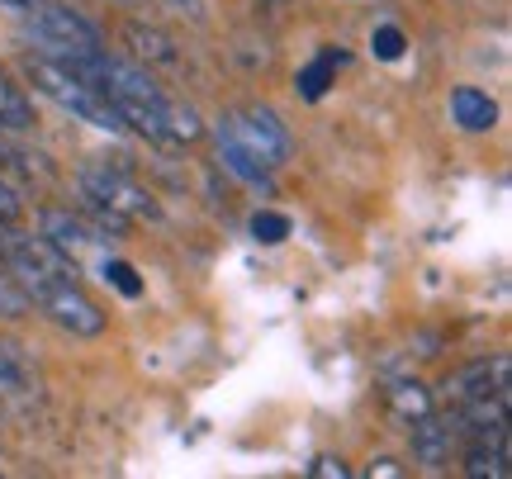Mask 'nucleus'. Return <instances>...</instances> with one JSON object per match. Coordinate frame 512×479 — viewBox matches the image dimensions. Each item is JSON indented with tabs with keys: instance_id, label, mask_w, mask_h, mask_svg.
<instances>
[{
	"instance_id": "nucleus-1",
	"label": "nucleus",
	"mask_w": 512,
	"mask_h": 479,
	"mask_svg": "<svg viewBox=\"0 0 512 479\" xmlns=\"http://www.w3.org/2000/svg\"><path fill=\"white\" fill-rule=\"evenodd\" d=\"M29 81H34V91H43L48 100H53L57 110L76 114L81 124H91V129L100 133H124L128 124L119 119V110L110 105V95L100 91V86H91L86 76H76L72 67H62V62H53V57H29Z\"/></svg>"
},
{
	"instance_id": "nucleus-2",
	"label": "nucleus",
	"mask_w": 512,
	"mask_h": 479,
	"mask_svg": "<svg viewBox=\"0 0 512 479\" xmlns=\"http://www.w3.org/2000/svg\"><path fill=\"white\" fill-rule=\"evenodd\" d=\"M19 290H24V299H34V304L53 318L57 328L72 332V337H100V332H105V323H110V318H105V309H100V304L81 290L76 271H72V276L24 280Z\"/></svg>"
},
{
	"instance_id": "nucleus-3",
	"label": "nucleus",
	"mask_w": 512,
	"mask_h": 479,
	"mask_svg": "<svg viewBox=\"0 0 512 479\" xmlns=\"http://www.w3.org/2000/svg\"><path fill=\"white\" fill-rule=\"evenodd\" d=\"M223 124H228V133H233L242 148L252 152L256 162H266L271 171L280 162H290L294 138H290V129L280 124V114H275V110H266V105H242V110L223 114Z\"/></svg>"
},
{
	"instance_id": "nucleus-4",
	"label": "nucleus",
	"mask_w": 512,
	"mask_h": 479,
	"mask_svg": "<svg viewBox=\"0 0 512 479\" xmlns=\"http://www.w3.org/2000/svg\"><path fill=\"white\" fill-rule=\"evenodd\" d=\"M81 185H86V200H95L100 209H110L119 219H162L157 200L147 195L143 185H133L128 176L110 171V166H86Z\"/></svg>"
},
{
	"instance_id": "nucleus-5",
	"label": "nucleus",
	"mask_w": 512,
	"mask_h": 479,
	"mask_svg": "<svg viewBox=\"0 0 512 479\" xmlns=\"http://www.w3.org/2000/svg\"><path fill=\"white\" fill-rule=\"evenodd\" d=\"M508 375H512V361L508 356H494V361H470L465 370H456L451 380H446V399L451 404H465V399H494V394H503V399H512L508 394Z\"/></svg>"
},
{
	"instance_id": "nucleus-6",
	"label": "nucleus",
	"mask_w": 512,
	"mask_h": 479,
	"mask_svg": "<svg viewBox=\"0 0 512 479\" xmlns=\"http://www.w3.org/2000/svg\"><path fill=\"white\" fill-rule=\"evenodd\" d=\"M38 233L53 242L62 257H72V261H81L86 252H95L100 247V228H91L86 219H76V214H67V209H43L38 214Z\"/></svg>"
},
{
	"instance_id": "nucleus-7",
	"label": "nucleus",
	"mask_w": 512,
	"mask_h": 479,
	"mask_svg": "<svg viewBox=\"0 0 512 479\" xmlns=\"http://www.w3.org/2000/svg\"><path fill=\"white\" fill-rule=\"evenodd\" d=\"M214 143H219V162H223V171L228 176H238L242 185H256V190H271V166L266 162H256L252 152L242 148L238 138L228 133V124H214Z\"/></svg>"
},
{
	"instance_id": "nucleus-8",
	"label": "nucleus",
	"mask_w": 512,
	"mask_h": 479,
	"mask_svg": "<svg viewBox=\"0 0 512 479\" xmlns=\"http://www.w3.org/2000/svg\"><path fill=\"white\" fill-rule=\"evenodd\" d=\"M451 114H456V124L465 133H489L498 124L494 95H484L479 86H460V91H451Z\"/></svg>"
},
{
	"instance_id": "nucleus-9",
	"label": "nucleus",
	"mask_w": 512,
	"mask_h": 479,
	"mask_svg": "<svg viewBox=\"0 0 512 479\" xmlns=\"http://www.w3.org/2000/svg\"><path fill=\"white\" fill-rule=\"evenodd\" d=\"M465 475L475 479H508L512 475V451H508V432H498L494 442L489 437H479L475 446H470V456H465Z\"/></svg>"
},
{
	"instance_id": "nucleus-10",
	"label": "nucleus",
	"mask_w": 512,
	"mask_h": 479,
	"mask_svg": "<svg viewBox=\"0 0 512 479\" xmlns=\"http://www.w3.org/2000/svg\"><path fill=\"white\" fill-rule=\"evenodd\" d=\"M413 456H418L422 465L441 470L446 456H451V423H437L432 413L413 418Z\"/></svg>"
},
{
	"instance_id": "nucleus-11",
	"label": "nucleus",
	"mask_w": 512,
	"mask_h": 479,
	"mask_svg": "<svg viewBox=\"0 0 512 479\" xmlns=\"http://www.w3.org/2000/svg\"><path fill=\"white\" fill-rule=\"evenodd\" d=\"M34 394H38L34 366L19 356V347L0 342V399H34Z\"/></svg>"
},
{
	"instance_id": "nucleus-12",
	"label": "nucleus",
	"mask_w": 512,
	"mask_h": 479,
	"mask_svg": "<svg viewBox=\"0 0 512 479\" xmlns=\"http://www.w3.org/2000/svg\"><path fill=\"white\" fill-rule=\"evenodd\" d=\"M128 43H138V57L147 62H162V67H181V57H176V43L157 29H143V24H128Z\"/></svg>"
},
{
	"instance_id": "nucleus-13",
	"label": "nucleus",
	"mask_w": 512,
	"mask_h": 479,
	"mask_svg": "<svg viewBox=\"0 0 512 479\" xmlns=\"http://www.w3.org/2000/svg\"><path fill=\"white\" fill-rule=\"evenodd\" d=\"M347 57L342 53H323L318 62H309L304 72H299V100H323L332 86V67H342Z\"/></svg>"
},
{
	"instance_id": "nucleus-14",
	"label": "nucleus",
	"mask_w": 512,
	"mask_h": 479,
	"mask_svg": "<svg viewBox=\"0 0 512 479\" xmlns=\"http://www.w3.org/2000/svg\"><path fill=\"white\" fill-rule=\"evenodd\" d=\"M29 124H34V105H29V95L0 76V129H29Z\"/></svg>"
},
{
	"instance_id": "nucleus-15",
	"label": "nucleus",
	"mask_w": 512,
	"mask_h": 479,
	"mask_svg": "<svg viewBox=\"0 0 512 479\" xmlns=\"http://www.w3.org/2000/svg\"><path fill=\"white\" fill-rule=\"evenodd\" d=\"M389 399H394V408H399L403 418H422V413H432V394L422 385H394L389 389Z\"/></svg>"
},
{
	"instance_id": "nucleus-16",
	"label": "nucleus",
	"mask_w": 512,
	"mask_h": 479,
	"mask_svg": "<svg viewBox=\"0 0 512 479\" xmlns=\"http://www.w3.org/2000/svg\"><path fill=\"white\" fill-rule=\"evenodd\" d=\"M252 238L266 242V247H275V242L290 238V219H285V214H275V209H261V214L252 219Z\"/></svg>"
},
{
	"instance_id": "nucleus-17",
	"label": "nucleus",
	"mask_w": 512,
	"mask_h": 479,
	"mask_svg": "<svg viewBox=\"0 0 512 479\" xmlns=\"http://www.w3.org/2000/svg\"><path fill=\"white\" fill-rule=\"evenodd\" d=\"M370 48H375V57H380V62H399L403 48H408V38H403L394 24H380V29L370 34Z\"/></svg>"
},
{
	"instance_id": "nucleus-18",
	"label": "nucleus",
	"mask_w": 512,
	"mask_h": 479,
	"mask_svg": "<svg viewBox=\"0 0 512 479\" xmlns=\"http://www.w3.org/2000/svg\"><path fill=\"white\" fill-rule=\"evenodd\" d=\"M105 280H110L119 295H128V299H138L143 295V280H138V271L128 266V261H105Z\"/></svg>"
},
{
	"instance_id": "nucleus-19",
	"label": "nucleus",
	"mask_w": 512,
	"mask_h": 479,
	"mask_svg": "<svg viewBox=\"0 0 512 479\" xmlns=\"http://www.w3.org/2000/svg\"><path fill=\"white\" fill-rule=\"evenodd\" d=\"M309 475H313V479H347L351 465L342 461V456H318V461L309 465Z\"/></svg>"
},
{
	"instance_id": "nucleus-20",
	"label": "nucleus",
	"mask_w": 512,
	"mask_h": 479,
	"mask_svg": "<svg viewBox=\"0 0 512 479\" xmlns=\"http://www.w3.org/2000/svg\"><path fill=\"white\" fill-rule=\"evenodd\" d=\"M19 309H24V295H19L15 285L0 276V314H19Z\"/></svg>"
},
{
	"instance_id": "nucleus-21",
	"label": "nucleus",
	"mask_w": 512,
	"mask_h": 479,
	"mask_svg": "<svg viewBox=\"0 0 512 479\" xmlns=\"http://www.w3.org/2000/svg\"><path fill=\"white\" fill-rule=\"evenodd\" d=\"M19 219V200H15V190L0 181V223H15Z\"/></svg>"
},
{
	"instance_id": "nucleus-22",
	"label": "nucleus",
	"mask_w": 512,
	"mask_h": 479,
	"mask_svg": "<svg viewBox=\"0 0 512 479\" xmlns=\"http://www.w3.org/2000/svg\"><path fill=\"white\" fill-rule=\"evenodd\" d=\"M162 5H171V10H181V15H190V19H200V15H204V5H200V0H162Z\"/></svg>"
},
{
	"instance_id": "nucleus-23",
	"label": "nucleus",
	"mask_w": 512,
	"mask_h": 479,
	"mask_svg": "<svg viewBox=\"0 0 512 479\" xmlns=\"http://www.w3.org/2000/svg\"><path fill=\"white\" fill-rule=\"evenodd\" d=\"M370 475H403V465L389 461V456H380V461H370Z\"/></svg>"
},
{
	"instance_id": "nucleus-24",
	"label": "nucleus",
	"mask_w": 512,
	"mask_h": 479,
	"mask_svg": "<svg viewBox=\"0 0 512 479\" xmlns=\"http://www.w3.org/2000/svg\"><path fill=\"white\" fill-rule=\"evenodd\" d=\"M0 5H5V10H19V15H24V10H29L34 0H0Z\"/></svg>"
},
{
	"instance_id": "nucleus-25",
	"label": "nucleus",
	"mask_w": 512,
	"mask_h": 479,
	"mask_svg": "<svg viewBox=\"0 0 512 479\" xmlns=\"http://www.w3.org/2000/svg\"><path fill=\"white\" fill-rule=\"evenodd\" d=\"M271 5H290V0H271Z\"/></svg>"
},
{
	"instance_id": "nucleus-26",
	"label": "nucleus",
	"mask_w": 512,
	"mask_h": 479,
	"mask_svg": "<svg viewBox=\"0 0 512 479\" xmlns=\"http://www.w3.org/2000/svg\"><path fill=\"white\" fill-rule=\"evenodd\" d=\"M0 233H5V223H0Z\"/></svg>"
}]
</instances>
